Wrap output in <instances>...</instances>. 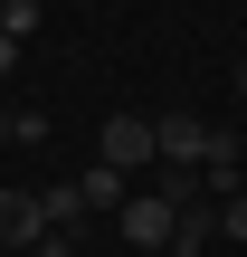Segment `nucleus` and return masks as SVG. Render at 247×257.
Listing matches in <instances>:
<instances>
[{"instance_id": "obj_1", "label": "nucleus", "mask_w": 247, "mask_h": 257, "mask_svg": "<svg viewBox=\"0 0 247 257\" xmlns=\"http://www.w3.org/2000/svg\"><path fill=\"white\" fill-rule=\"evenodd\" d=\"M152 134H162V162H171V172H190V162L228 172V162H238V134H219V124H200V114H152Z\"/></svg>"}, {"instance_id": "obj_2", "label": "nucleus", "mask_w": 247, "mask_h": 257, "mask_svg": "<svg viewBox=\"0 0 247 257\" xmlns=\"http://www.w3.org/2000/svg\"><path fill=\"white\" fill-rule=\"evenodd\" d=\"M95 153H105L114 172H143V162H162V134H152V114H105Z\"/></svg>"}, {"instance_id": "obj_3", "label": "nucleus", "mask_w": 247, "mask_h": 257, "mask_svg": "<svg viewBox=\"0 0 247 257\" xmlns=\"http://www.w3.org/2000/svg\"><path fill=\"white\" fill-rule=\"evenodd\" d=\"M171 229H181V200H162V191H133L124 200V248H171Z\"/></svg>"}, {"instance_id": "obj_4", "label": "nucleus", "mask_w": 247, "mask_h": 257, "mask_svg": "<svg viewBox=\"0 0 247 257\" xmlns=\"http://www.w3.org/2000/svg\"><path fill=\"white\" fill-rule=\"evenodd\" d=\"M38 238H48L38 191H0V248H38Z\"/></svg>"}, {"instance_id": "obj_5", "label": "nucleus", "mask_w": 247, "mask_h": 257, "mask_svg": "<svg viewBox=\"0 0 247 257\" xmlns=\"http://www.w3.org/2000/svg\"><path fill=\"white\" fill-rule=\"evenodd\" d=\"M76 191H86V210H124V200H133L114 162H86V172H76Z\"/></svg>"}, {"instance_id": "obj_6", "label": "nucleus", "mask_w": 247, "mask_h": 257, "mask_svg": "<svg viewBox=\"0 0 247 257\" xmlns=\"http://www.w3.org/2000/svg\"><path fill=\"white\" fill-rule=\"evenodd\" d=\"M38 210H48V229H76V219H95L76 181H48V191H38Z\"/></svg>"}, {"instance_id": "obj_7", "label": "nucleus", "mask_w": 247, "mask_h": 257, "mask_svg": "<svg viewBox=\"0 0 247 257\" xmlns=\"http://www.w3.org/2000/svg\"><path fill=\"white\" fill-rule=\"evenodd\" d=\"M38 29V0H0V38H29Z\"/></svg>"}, {"instance_id": "obj_8", "label": "nucleus", "mask_w": 247, "mask_h": 257, "mask_svg": "<svg viewBox=\"0 0 247 257\" xmlns=\"http://www.w3.org/2000/svg\"><path fill=\"white\" fill-rule=\"evenodd\" d=\"M219 238H247V191L228 200V210H219Z\"/></svg>"}, {"instance_id": "obj_9", "label": "nucleus", "mask_w": 247, "mask_h": 257, "mask_svg": "<svg viewBox=\"0 0 247 257\" xmlns=\"http://www.w3.org/2000/svg\"><path fill=\"white\" fill-rule=\"evenodd\" d=\"M10 67H19V38H0V76H10Z\"/></svg>"}, {"instance_id": "obj_10", "label": "nucleus", "mask_w": 247, "mask_h": 257, "mask_svg": "<svg viewBox=\"0 0 247 257\" xmlns=\"http://www.w3.org/2000/svg\"><path fill=\"white\" fill-rule=\"evenodd\" d=\"M0 143H19V114H10V105H0Z\"/></svg>"}, {"instance_id": "obj_11", "label": "nucleus", "mask_w": 247, "mask_h": 257, "mask_svg": "<svg viewBox=\"0 0 247 257\" xmlns=\"http://www.w3.org/2000/svg\"><path fill=\"white\" fill-rule=\"evenodd\" d=\"M238 105H247V67H238Z\"/></svg>"}]
</instances>
